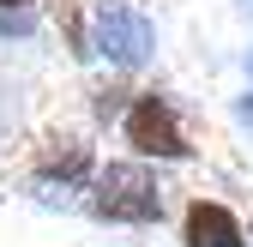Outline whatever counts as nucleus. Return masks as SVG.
Masks as SVG:
<instances>
[{
    "mask_svg": "<svg viewBox=\"0 0 253 247\" xmlns=\"http://www.w3.org/2000/svg\"><path fill=\"white\" fill-rule=\"evenodd\" d=\"M247 241H253V229H247Z\"/></svg>",
    "mask_w": 253,
    "mask_h": 247,
    "instance_id": "9",
    "label": "nucleus"
},
{
    "mask_svg": "<svg viewBox=\"0 0 253 247\" xmlns=\"http://www.w3.org/2000/svg\"><path fill=\"white\" fill-rule=\"evenodd\" d=\"M247 67H253V54H247Z\"/></svg>",
    "mask_w": 253,
    "mask_h": 247,
    "instance_id": "8",
    "label": "nucleus"
},
{
    "mask_svg": "<svg viewBox=\"0 0 253 247\" xmlns=\"http://www.w3.org/2000/svg\"><path fill=\"white\" fill-rule=\"evenodd\" d=\"M235 121L253 133V90H241V97H235Z\"/></svg>",
    "mask_w": 253,
    "mask_h": 247,
    "instance_id": "6",
    "label": "nucleus"
},
{
    "mask_svg": "<svg viewBox=\"0 0 253 247\" xmlns=\"http://www.w3.org/2000/svg\"><path fill=\"white\" fill-rule=\"evenodd\" d=\"M121 139L133 145V157L139 163H193V139H187V127H181V109H175V97L169 90H139L133 97V109H126V121H121Z\"/></svg>",
    "mask_w": 253,
    "mask_h": 247,
    "instance_id": "3",
    "label": "nucleus"
},
{
    "mask_svg": "<svg viewBox=\"0 0 253 247\" xmlns=\"http://www.w3.org/2000/svg\"><path fill=\"white\" fill-rule=\"evenodd\" d=\"M181 241L187 247H247V223L235 217V211L223 199H193L181 211Z\"/></svg>",
    "mask_w": 253,
    "mask_h": 247,
    "instance_id": "5",
    "label": "nucleus"
},
{
    "mask_svg": "<svg viewBox=\"0 0 253 247\" xmlns=\"http://www.w3.org/2000/svg\"><path fill=\"white\" fill-rule=\"evenodd\" d=\"M97 145H90V133L79 127H48L37 145H30V175L42 181V187H90L97 181Z\"/></svg>",
    "mask_w": 253,
    "mask_h": 247,
    "instance_id": "4",
    "label": "nucleus"
},
{
    "mask_svg": "<svg viewBox=\"0 0 253 247\" xmlns=\"http://www.w3.org/2000/svg\"><path fill=\"white\" fill-rule=\"evenodd\" d=\"M163 181H157L139 157H121V163H103L97 181H90V217L97 223H121V229H151L163 223Z\"/></svg>",
    "mask_w": 253,
    "mask_h": 247,
    "instance_id": "1",
    "label": "nucleus"
},
{
    "mask_svg": "<svg viewBox=\"0 0 253 247\" xmlns=\"http://www.w3.org/2000/svg\"><path fill=\"white\" fill-rule=\"evenodd\" d=\"M24 6H37V0H0V12H24Z\"/></svg>",
    "mask_w": 253,
    "mask_h": 247,
    "instance_id": "7",
    "label": "nucleus"
},
{
    "mask_svg": "<svg viewBox=\"0 0 253 247\" xmlns=\"http://www.w3.org/2000/svg\"><path fill=\"white\" fill-rule=\"evenodd\" d=\"M84 30H90V54L109 73H139L157 60V18L139 0H90Z\"/></svg>",
    "mask_w": 253,
    "mask_h": 247,
    "instance_id": "2",
    "label": "nucleus"
}]
</instances>
